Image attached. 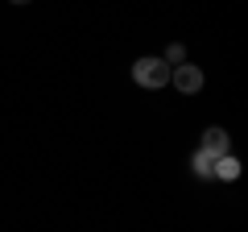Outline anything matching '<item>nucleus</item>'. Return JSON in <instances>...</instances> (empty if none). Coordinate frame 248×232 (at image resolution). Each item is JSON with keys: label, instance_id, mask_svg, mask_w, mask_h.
<instances>
[{"label": "nucleus", "instance_id": "f257e3e1", "mask_svg": "<svg viewBox=\"0 0 248 232\" xmlns=\"http://www.w3.org/2000/svg\"><path fill=\"white\" fill-rule=\"evenodd\" d=\"M133 83H137V87L157 91V87H166V83H170V66L161 63V58H153V54H145V58H137V63H133Z\"/></svg>", "mask_w": 248, "mask_h": 232}, {"label": "nucleus", "instance_id": "f03ea898", "mask_svg": "<svg viewBox=\"0 0 248 232\" xmlns=\"http://www.w3.org/2000/svg\"><path fill=\"white\" fill-rule=\"evenodd\" d=\"M170 83H174L182 96H195V91H203V66H195L190 58L178 66H170Z\"/></svg>", "mask_w": 248, "mask_h": 232}, {"label": "nucleus", "instance_id": "7ed1b4c3", "mask_svg": "<svg viewBox=\"0 0 248 232\" xmlns=\"http://www.w3.org/2000/svg\"><path fill=\"white\" fill-rule=\"evenodd\" d=\"M199 153H207V158H223V153H232V137L223 133L219 125H211V129H203V141H199Z\"/></svg>", "mask_w": 248, "mask_h": 232}, {"label": "nucleus", "instance_id": "20e7f679", "mask_svg": "<svg viewBox=\"0 0 248 232\" xmlns=\"http://www.w3.org/2000/svg\"><path fill=\"white\" fill-rule=\"evenodd\" d=\"M211 179H240V162L232 158V153H223V158H215V166H211Z\"/></svg>", "mask_w": 248, "mask_h": 232}, {"label": "nucleus", "instance_id": "39448f33", "mask_svg": "<svg viewBox=\"0 0 248 232\" xmlns=\"http://www.w3.org/2000/svg\"><path fill=\"white\" fill-rule=\"evenodd\" d=\"M211 166H215V162L207 158V153H199V149H195V158H190V170H195L199 179H211Z\"/></svg>", "mask_w": 248, "mask_h": 232}, {"label": "nucleus", "instance_id": "423d86ee", "mask_svg": "<svg viewBox=\"0 0 248 232\" xmlns=\"http://www.w3.org/2000/svg\"><path fill=\"white\" fill-rule=\"evenodd\" d=\"M161 63H166V66H178V63H186V50H182L178 42H170V46H166V54H161Z\"/></svg>", "mask_w": 248, "mask_h": 232}, {"label": "nucleus", "instance_id": "0eeeda50", "mask_svg": "<svg viewBox=\"0 0 248 232\" xmlns=\"http://www.w3.org/2000/svg\"><path fill=\"white\" fill-rule=\"evenodd\" d=\"M9 4H33V0H9Z\"/></svg>", "mask_w": 248, "mask_h": 232}]
</instances>
